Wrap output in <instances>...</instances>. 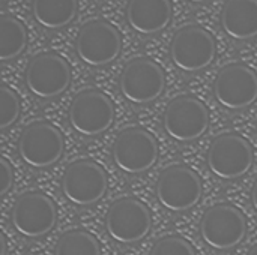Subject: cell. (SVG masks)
I'll return each instance as SVG.
<instances>
[{
  "label": "cell",
  "instance_id": "cell-1",
  "mask_svg": "<svg viewBox=\"0 0 257 255\" xmlns=\"http://www.w3.org/2000/svg\"><path fill=\"white\" fill-rule=\"evenodd\" d=\"M247 233V222L242 212L227 203L209 207L200 221L203 242L217 251H227L238 246Z\"/></svg>",
  "mask_w": 257,
  "mask_h": 255
},
{
  "label": "cell",
  "instance_id": "cell-2",
  "mask_svg": "<svg viewBox=\"0 0 257 255\" xmlns=\"http://www.w3.org/2000/svg\"><path fill=\"white\" fill-rule=\"evenodd\" d=\"M63 135L51 123L39 120L27 128L18 140V155L32 168L44 170L54 165L63 155Z\"/></svg>",
  "mask_w": 257,
  "mask_h": 255
},
{
  "label": "cell",
  "instance_id": "cell-3",
  "mask_svg": "<svg viewBox=\"0 0 257 255\" xmlns=\"http://www.w3.org/2000/svg\"><path fill=\"white\" fill-rule=\"evenodd\" d=\"M157 198L170 212H185L194 207L203 194L202 180L187 165L167 167L157 182Z\"/></svg>",
  "mask_w": 257,
  "mask_h": 255
},
{
  "label": "cell",
  "instance_id": "cell-4",
  "mask_svg": "<svg viewBox=\"0 0 257 255\" xmlns=\"http://www.w3.org/2000/svg\"><path fill=\"white\" fill-rule=\"evenodd\" d=\"M215 56V39L200 26H185L179 29L170 45L172 62L184 72H199L208 68Z\"/></svg>",
  "mask_w": 257,
  "mask_h": 255
},
{
  "label": "cell",
  "instance_id": "cell-5",
  "mask_svg": "<svg viewBox=\"0 0 257 255\" xmlns=\"http://www.w3.org/2000/svg\"><path fill=\"white\" fill-rule=\"evenodd\" d=\"M69 123L72 129L84 137L104 134L114 120V107L110 98L95 89L75 95L69 105Z\"/></svg>",
  "mask_w": 257,
  "mask_h": 255
},
{
  "label": "cell",
  "instance_id": "cell-6",
  "mask_svg": "<svg viewBox=\"0 0 257 255\" xmlns=\"http://www.w3.org/2000/svg\"><path fill=\"white\" fill-rule=\"evenodd\" d=\"M163 126L166 134L176 141H194L208 131V108L200 99L191 95L178 96L167 105L163 116Z\"/></svg>",
  "mask_w": 257,
  "mask_h": 255
},
{
  "label": "cell",
  "instance_id": "cell-7",
  "mask_svg": "<svg viewBox=\"0 0 257 255\" xmlns=\"http://www.w3.org/2000/svg\"><path fill=\"white\" fill-rule=\"evenodd\" d=\"M166 87V75L161 66L146 57H137L126 63L119 78L120 93L136 105H145L160 98Z\"/></svg>",
  "mask_w": 257,
  "mask_h": 255
},
{
  "label": "cell",
  "instance_id": "cell-8",
  "mask_svg": "<svg viewBox=\"0 0 257 255\" xmlns=\"http://www.w3.org/2000/svg\"><path fill=\"white\" fill-rule=\"evenodd\" d=\"M108 179L105 170L89 159L69 164L62 179L65 198L75 206H92L107 192Z\"/></svg>",
  "mask_w": 257,
  "mask_h": 255
},
{
  "label": "cell",
  "instance_id": "cell-9",
  "mask_svg": "<svg viewBox=\"0 0 257 255\" xmlns=\"http://www.w3.org/2000/svg\"><path fill=\"white\" fill-rule=\"evenodd\" d=\"M251 144L239 134L218 135L208 152V167L220 179L233 180L247 174L253 167Z\"/></svg>",
  "mask_w": 257,
  "mask_h": 255
},
{
  "label": "cell",
  "instance_id": "cell-10",
  "mask_svg": "<svg viewBox=\"0 0 257 255\" xmlns=\"http://www.w3.org/2000/svg\"><path fill=\"white\" fill-rule=\"evenodd\" d=\"M152 227L149 209L137 198L125 197L114 201L105 216L108 236L123 245L143 240Z\"/></svg>",
  "mask_w": 257,
  "mask_h": 255
},
{
  "label": "cell",
  "instance_id": "cell-11",
  "mask_svg": "<svg viewBox=\"0 0 257 255\" xmlns=\"http://www.w3.org/2000/svg\"><path fill=\"white\" fill-rule=\"evenodd\" d=\"M158 159V144L152 134L143 128H126L114 140V165L128 174L151 170Z\"/></svg>",
  "mask_w": 257,
  "mask_h": 255
},
{
  "label": "cell",
  "instance_id": "cell-12",
  "mask_svg": "<svg viewBox=\"0 0 257 255\" xmlns=\"http://www.w3.org/2000/svg\"><path fill=\"white\" fill-rule=\"evenodd\" d=\"M122 50V38L114 26L104 20L84 24L75 42L78 59L93 68L105 66L117 59Z\"/></svg>",
  "mask_w": 257,
  "mask_h": 255
},
{
  "label": "cell",
  "instance_id": "cell-13",
  "mask_svg": "<svg viewBox=\"0 0 257 255\" xmlns=\"http://www.w3.org/2000/svg\"><path fill=\"white\" fill-rule=\"evenodd\" d=\"M26 86L39 99H51L62 95L71 84V68L56 53L35 56L26 69Z\"/></svg>",
  "mask_w": 257,
  "mask_h": 255
},
{
  "label": "cell",
  "instance_id": "cell-14",
  "mask_svg": "<svg viewBox=\"0 0 257 255\" xmlns=\"http://www.w3.org/2000/svg\"><path fill=\"white\" fill-rule=\"evenodd\" d=\"M57 219L53 200L38 191H30L18 197L12 207L11 221L17 233L29 239L48 234Z\"/></svg>",
  "mask_w": 257,
  "mask_h": 255
},
{
  "label": "cell",
  "instance_id": "cell-15",
  "mask_svg": "<svg viewBox=\"0 0 257 255\" xmlns=\"http://www.w3.org/2000/svg\"><path fill=\"white\" fill-rule=\"evenodd\" d=\"M214 96L232 111L250 107L257 99V74L242 63L224 66L214 81Z\"/></svg>",
  "mask_w": 257,
  "mask_h": 255
},
{
  "label": "cell",
  "instance_id": "cell-16",
  "mask_svg": "<svg viewBox=\"0 0 257 255\" xmlns=\"http://www.w3.org/2000/svg\"><path fill=\"white\" fill-rule=\"evenodd\" d=\"M172 20L170 0H130L126 5V21L140 35L163 32Z\"/></svg>",
  "mask_w": 257,
  "mask_h": 255
},
{
  "label": "cell",
  "instance_id": "cell-17",
  "mask_svg": "<svg viewBox=\"0 0 257 255\" xmlns=\"http://www.w3.org/2000/svg\"><path fill=\"white\" fill-rule=\"evenodd\" d=\"M221 27L236 41L257 36V0H227L221 12Z\"/></svg>",
  "mask_w": 257,
  "mask_h": 255
},
{
  "label": "cell",
  "instance_id": "cell-18",
  "mask_svg": "<svg viewBox=\"0 0 257 255\" xmlns=\"http://www.w3.org/2000/svg\"><path fill=\"white\" fill-rule=\"evenodd\" d=\"M77 0H32L35 21L48 30L66 27L77 15Z\"/></svg>",
  "mask_w": 257,
  "mask_h": 255
},
{
  "label": "cell",
  "instance_id": "cell-19",
  "mask_svg": "<svg viewBox=\"0 0 257 255\" xmlns=\"http://www.w3.org/2000/svg\"><path fill=\"white\" fill-rule=\"evenodd\" d=\"M26 45L27 32L24 24L11 15H3L0 20V60L8 62L18 57Z\"/></svg>",
  "mask_w": 257,
  "mask_h": 255
},
{
  "label": "cell",
  "instance_id": "cell-20",
  "mask_svg": "<svg viewBox=\"0 0 257 255\" xmlns=\"http://www.w3.org/2000/svg\"><path fill=\"white\" fill-rule=\"evenodd\" d=\"M54 255H101V246L89 231L71 230L57 240Z\"/></svg>",
  "mask_w": 257,
  "mask_h": 255
},
{
  "label": "cell",
  "instance_id": "cell-21",
  "mask_svg": "<svg viewBox=\"0 0 257 255\" xmlns=\"http://www.w3.org/2000/svg\"><path fill=\"white\" fill-rule=\"evenodd\" d=\"M20 116V99L8 86L0 87V129L12 126Z\"/></svg>",
  "mask_w": 257,
  "mask_h": 255
},
{
  "label": "cell",
  "instance_id": "cell-22",
  "mask_svg": "<svg viewBox=\"0 0 257 255\" xmlns=\"http://www.w3.org/2000/svg\"><path fill=\"white\" fill-rule=\"evenodd\" d=\"M151 255H196L190 242L179 236H167L160 239L154 246Z\"/></svg>",
  "mask_w": 257,
  "mask_h": 255
},
{
  "label": "cell",
  "instance_id": "cell-23",
  "mask_svg": "<svg viewBox=\"0 0 257 255\" xmlns=\"http://www.w3.org/2000/svg\"><path fill=\"white\" fill-rule=\"evenodd\" d=\"M12 183H14L12 167L5 158H0V195L8 194Z\"/></svg>",
  "mask_w": 257,
  "mask_h": 255
},
{
  "label": "cell",
  "instance_id": "cell-24",
  "mask_svg": "<svg viewBox=\"0 0 257 255\" xmlns=\"http://www.w3.org/2000/svg\"><path fill=\"white\" fill-rule=\"evenodd\" d=\"M251 203H253V207L256 209L257 212V179L253 185V189H251Z\"/></svg>",
  "mask_w": 257,
  "mask_h": 255
},
{
  "label": "cell",
  "instance_id": "cell-25",
  "mask_svg": "<svg viewBox=\"0 0 257 255\" xmlns=\"http://www.w3.org/2000/svg\"><path fill=\"white\" fill-rule=\"evenodd\" d=\"M0 246H2L0 255H6V240H5V237H2V240H0Z\"/></svg>",
  "mask_w": 257,
  "mask_h": 255
},
{
  "label": "cell",
  "instance_id": "cell-26",
  "mask_svg": "<svg viewBox=\"0 0 257 255\" xmlns=\"http://www.w3.org/2000/svg\"><path fill=\"white\" fill-rule=\"evenodd\" d=\"M248 255H257V245H254V246H253V248L250 249Z\"/></svg>",
  "mask_w": 257,
  "mask_h": 255
},
{
  "label": "cell",
  "instance_id": "cell-27",
  "mask_svg": "<svg viewBox=\"0 0 257 255\" xmlns=\"http://www.w3.org/2000/svg\"><path fill=\"white\" fill-rule=\"evenodd\" d=\"M191 3H203V2H208V0H188Z\"/></svg>",
  "mask_w": 257,
  "mask_h": 255
}]
</instances>
